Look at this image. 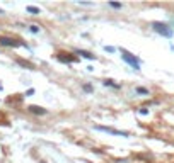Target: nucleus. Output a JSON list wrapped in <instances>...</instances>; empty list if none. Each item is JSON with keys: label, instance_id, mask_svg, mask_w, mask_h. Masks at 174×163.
<instances>
[{"label": "nucleus", "instance_id": "f257e3e1", "mask_svg": "<svg viewBox=\"0 0 174 163\" xmlns=\"http://www.w3.org/2000/svg\"><path fill=\"white\" fill-rule=\"evenodd\" d=\"M152 29L157 34L164 36V38H172V29L167 24H164V22H152Z\"/></svg>", "mask_w": 174, "mask_h": 163}, {"label": "nucleus", "instance_id": "f03ea898", "mask_svg": "<svg viewBox=\"0 0 174 163\" xmlns=\"http://www.w3.org/2000/svg\"><path fill=\"white\" fill-rule=\"evenodd\" d=\"M94 129H96V131H103V133H108V134H114V136H125V138L130 136L126 131H118V129L108 128V126H94Z\"/></svg>", "mask_w": 174, "mask_h": 163}, {"label": "nucleus", "instance_id": "7ed1b4c3", "mask_svg": "<svg viewBox=\"0 0 174 163\" xmlns=\"http://www.w3.org/2000/svg\"><path fill=\"white\" fill-rule=\"evenodd\" d=\"M121 58L126 61V63L130 65L131 68H135V70H140V61L137 60L135 56H131L128 51H125V49H121Z\"/></svg>", "mask_w": 174, "mask_h": 163}, {"label": "nucleus", "instance_id": "20e7f679", "mask_svg": "<svg viewBox=\"0 0 174 163\" xmlns=\"http://www.w3.org/2000/svg\"><path fill=\"white\" fill-rule=\"evenodd\" d=\"M0 44L2 46H22V43H19L16 39H10V38H0Z\"/></svg>", "mask_w": 174, "mask_h": 163}, {"label": "nucleus", "instance_id": "39448f33", "mask_svg": "<svg viewBox=\"0 0 174 163\" xmlns=\"http://www.w3.org/2000/svg\"><path fill=\"white\" fill-rule=\"evenodd\" d=\"M29 111H31V112H34V114H46V111H44L43 107H38V105H31Z\"/></svg>", "mask_w": 174, "mask_h": 163}, {"label": "nucleus", "instance_id": "423d86ee", "mask_svg": "<svg viewBox=\"0 0 174 163\" xmlns=\"http://www.w3.org/2000/svg\"><path fill=\"white\" fill-rule=\"evenodd\" d=\"M77 55H82L84 58H87V60H92V58H94V55H91V53L84 51V49H78V51H77Z\"/></svg>", "mask_w": 174, "mask_h": 163}, {"label": "nucleus", "instance_id": "0eeeda50", "mask_svg": "<svg viewBox=\"0 0 174 163\" xmlns=\"http://www.w3.org/2000/svg\"><path fill=\"white\" fill-rule=\"evenodd\" d=\"M137 92H138V94H144V95H148V90L144 88V87H137Z\"/></svg>", "mask_w": 174, "mask_h": 163}, {"label": "nucleus", "instance_id": "6e6552de", "mask_svg": "<svg viewBox=\"0 0 174 163\" xmlns=\"http://www.w3.org/2000/svg\"><path fill=\"white\" fill-rule=\"evenodd\" d=\"M27 12H31V14H39V9H38V7H31V5H29V7H27Z\"/></svg>", "mask_w": 174, "mask_h": 163}, {"label": "nucleus", "instance_id": "1a4fd4ad", "mask_svg": "<svg viewBox=\"0 0 174 163\" xmlns=\"http://www.w3.org/2000/svg\"><path fill=\"white\" fill-rule=\"evenodd\" d=\"M109 5L114 7V9H121V4H116V2H109Z\"/></svg>", "mask_w": 174, "mask_h": 163}, {"label": "nucleus", "instance_id": "9d476101", "mask_svg": "<svg viewBox=\"0 0 174 163\" xmlns=\"http://www.w3.org/2000/svg\"><path fill=\"white\" fill-rule=\"evenodd\" d=\"M29 31H31V32H39V27L38 26H31Z\"/></svg>", "mask_w": 174, "mask_h": 163}, {"label": "nucleus", "instance_id": "9b49d317", "mask_svg": "<svg viewBox=\"0 0 174 163\" xmlns=\"http://www.w3.org/2000/svg\"><path fill=\"white\" fill-rule=\"evenodd\" d=\"M104 85H111V87H118V85H114V83H113V82H111V80H106V82H104Z\"/></svg>", "mask_w": 174, "mask_h": 163}, {"label": "nucleus", "instance_id": "f8f14e48", "mask_svg": "<svg viewBox=\"0 0 174 163\" xmlns=\"http://www.w3.org/2000/svg\"><path fill=\"white\" fill-rule=\"evenodd\" d=\"M84 90H85V92H92V87L91 85H84Z\"/></svg>", "mask_w": 174, "mask_h": 163}, {"label": "nucleus", "instance_id": "ddd939ff", "mask_svg": "<svg viewBox=\"0 0 174 163\" xmlns=\"http://www.w3.org/2000/svg\"><path fill=\"white\" fill-rule=\"evenodd\" d=\"M104 49H106V51H109V53H113V51H114V48H111V46H109V48H108V46H106V48H104Z\"/></svg>", "mask_w": 174, "mask_h": 163}, {"label": "nucleus", "instance_id": "4468645a", "mask_svg": "<svg viewBox=\"0 0 174 163\" xmlns=\"http://www.w3.org/2000/svg\"><path fill=\"white\" fill-rule=\"evenodd\" d=\"M0 14H4V10H2V9H0Z\"/></svg>", "mask_w": 174, "mask_h": 163}]
</instances>
